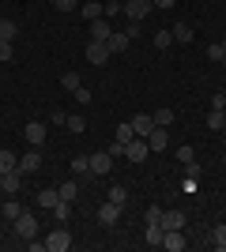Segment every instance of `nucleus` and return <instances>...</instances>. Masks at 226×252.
I'll list each match as a JSON object with an SVG mask.
<instances>
[{
    "label": "nucleus",
    "instance_id": "obj_17",
    "mask_svg": "<svg viewBox=\"0 0 226 252\" xmlns=\"http://www.w3.org/2000/svg\"><path fill=\"white\" fill-rule=\"evenodd\" d=\"M162 237H166V230H162L159 222H151L147 230H143V245H151V249H159V245H162Z\"/></svg>",
    "mask_w": 226,
    "mask_h": 252
},
{
    "label": "nucleus",
    "instance_id": "obj_33",
    "mask_svg": "<svg viewBox=\"0 0 226 252\" xmlns=\"http://www.w3.org/2000/svg\"><path fill=\"white\" fill-rule=\"evenodd\" d=\"M155 125H159V128H170L173 125V109H159V113H155Z\"/></svg>",
    "mask_w": 226,
    "mask_h": 252
},
{
    "label": "nucleus",
    "instance_id": "obj_21",
    "mask_svg": "<svg viewBox=\"0 0 226 252\" xmlns=\"http://www.w3.org/2000/svg\"><path fill=\"white\" fill-rule=\"evenodd\" d=\"M207 128H211V132H223L226 128V109H211V113H207Z\"/></svg>",
    "mask_w": 226,
    "mask_h": 252
},
{
    "label": "nucleus",
    "instance_id": "obj_45",
    "mask_svg": "<svg viewBox=\"0 0 226 252\" xmlns=\"http://www.w3.org/2000/svg\"><path fill=\"white\" fill-rule=\"evenodd\" d=\"M219 45H223V49H226V38H223V42H219Z\"/></svg>",
    "mask_w": 226,
    "mask_h": 252
},
{
    "label": "nucleus",
    "instance_id": "obj_37",
    "mask_svg": "<svg viewBox=\"0 0 226 252\" xmlns=\"http://www.w3.org/2000/svg\"><path fill=\"white\" fill-rule=\"evenodd\" d=\"M173 155H177V162H193V158H196V151H193V147H177Z\"/></svg>",
    "mask_w": 226,
    "mask_h": 252
},
{
    "label": "nucleus",
    "instance_id": "obj_15",
    "mask_svg": "<svg viewBox=\"0 0 226 252\" xmlns=\"http://www.w3.org/2000/svg\"><path fill=\"white\" fill-rule=\"evenodd\" d=\"M19 169H23V173H38V169H42V155H38V151H23Z\"/></svg>",
    "mask_w": 226,
    "mask_h": 252
},
{
    "label": "nucleus",
    "instance_id": "obj_38",
    "mask_svg": "<svg viewBox=\"0 0 226 252\" xmlns=\"http://www.w3.org/2000/svg\"><path fill=\"white\" fill-rule=\"evenodd\" d=\"M143 219H147V226H151V222H159L162 219V207H147V211H143Z\"/></svg>",
    "mask_w": 226,
    "mask_h": 252
},
{
    "label": "nucleus",
    "instance_id": "obj_26",
    "mask_svg": "<svg viewBox=\"0 0 226 252\" xmlns=\"http://www.w3.org/2000/svg\"><path fill=\"white\" fill-rule=\"evenodd\" d=\"M173 38H177V42H181V45H189V42H193V27H189V23H177V27H173Z\"/></svg>",
    "mask_w": 226,
    "mask_h": 252
},
{
    "label": "nucleus",
    "instance_id": "obj_5",
    "mask_svg": "<svg viewBox=\"0 0 226 252\" xmlns=\"http://www.w3.org/2000/svg\"><path fill=\"white\" fill-rule=\"evenodd\" d=\"M65 249H72V233L68 230H53L45 237V252H65Z\"/></svg>",
    "mask_w": 226,
    "mask_h": 252
},
{
    "label": "nucleus",
    "instance_id": "obj_31",
    "mask_svg": "<svg viewBox=\"0 0 226 252\" xmlns=\"http://www.w3.org/2000/svg\"><path fill=\"white\" fill-rule=\"evenodd\" d=\"M0 211H4V219H8V222H15V219H19V215H23V207H19V203H15V200H8V203H4V207H0Z\"/></svg>",
    "mask_w": 226,
    "mask_h": 252
},
{
    "label": "nucleus",
    "instance_id": "obj_30",
    "mask_svg": "<svg viewBox=\"0 0 226 252\" xmlns=\"http://www.w3.org/2000/svg\"><path fill=\"white\" fill-rule=\"evenodd\" d=\"M72 169H75V173H91V155H75L72 158Z\"/></svg>",
    "mask_w": 226,
    "mask_h": 252
},
{
    "label": "nucleus",
    "instance_id": "obj_46",
    "mask_svg": "<svg viewBox=\"0 0 226 252\" xmlns=\"http://www.w3.org/2000/svg\"><path fill=\"white\" fill-rule=\"evenodd\" d=\"M113 4H125V0H113Z\"/></svg>",
    "mask_w": 226,
    "mask_h": 252
},
{
    "label": "nucleus",
    "instance_id": "obj_2",
    "mask_svg": "<svg viewBox=\"0 0 226 252\" xmlns=\"http://www.w3.org/2000/svg\"><path fill=\"white\" fill-rule=\"evenodd\" d=\"M45 136H49V128H45L42 121H27V125H23V139H27L31 147H42Z\"/></svg>",
    "mask_w": 226,
    "mask_h": 252
},
{
    "label": "nucleus",
    "instance_id": "obj_32",
    "mask_svg": "<svg viewBox=\"0 0 226 252\" xmlns=\"http://www.w3.org/2000/svg\"><path fill=\"white\" fill-rule=\"evenodd\" d=\"M75 196H79V185H75V181H65V185H61V200H75Z\"/></svg>",
    "mask_w": 226,
    "mask_h": 252
},
{
    "label": "nucleus",
    "instance_id": "obj_24",
    "mask_svg": "<svg viewBox=\"0 0 226 252\" xmlns=\"http://www.w3.org/2000/svg\"><path fill=\"white\" fill-rule=\"evenodd\" d=\"M53 219H61V222L72 219V200H57L53 203Z\"/></svg>",
    "mask_w": 226,
    "mask_h": 252
},
{
    "label": "nucleus",
    "instance_id": "obj_47",
    "mask_svg": "<svg viewBox=\"0 0 226 252\" xmlns=\"http://www.w3.org/2000/svg\"><path fill=\"white\" fill-rule=\"evenodd\" d=\"M223 68H226V57H223Z\"/></svg>",
    "mask_w": 226,
    "mask_h": 252
},
{
    "label": "nucleus",
    "instance_id": "obj_10",
    "mask_svg": "<svg viewBox=\"0 0 226 252\" xmlns=\"http://www.w3.org/2000/svg\"><path fill=\"white\" fill-rule=\"evenodd\" d=\"M132 132H136L140 139H147L151 132H155V117H147V113H136V117H132Z\"/></svg>",
    "mask_w": 226,
    "mask_h": 252
},
{
    "label": "nucleus",
    "instance_id": "obj_7",
    "mask_svg": "<svg viewBox=\"0 0 226 252\" xmlns=\"http://www.w3.org/2000/svg\"><path fill=\"white\" fill-rule=\"evenodd\" d=\"M117 219H121V203L106 200L102 207H98V222H102V226H117Z\"/></svg>",
    "mask_w": 226,
    "mask_h": 252
},
{
    "label": "nucleus",
    "instance_id": "obj_1",
    "mask_svg": "<svg viewBox=\"0 0 226 252\" xmlns=\"http://www.w3.org/2000/svg\"><path fill=\"white\" fill-rule=\"evenodd\" d=\"M121 11H125V19H129V23H143L151 11H155V4H151V0H125Z\"/></svg>",
    "mask_w": 226,
    "mask_h": 252
},
{
    "label": "nucleus",
    "instance_id": "obj_16",
    "mask_svg": "<svg viewBox=\"0 0 226 252\" xmlns=\"http://www.w3.org/2000/svg\"><path fill=\"white\" fill-rule=\"evenodd\" d=\"M106 45H109V53H125V49L132 45V38H129L125 31H113V34L106 38Z\"/></svg>",
    "mask_w": 226,
    "mask_h": 252
},
{
    "label": "nucleus",
    "instance_id": "obj_44",
    "mask_svg": "<svg viewBox=\"0 0 226 252\" xmlns=\"http://www.w3.org/2000/svg\"><path fill=\"white\" fill-rule=\"evenodd\" d=\"M151 4H155V8H173L177 0H151Z\"/></svg>",
    "mask_w": 226,
    "mask_h": 252
},
{
    "label": "nucleus",
    "instance_id": "obj_39",
    "mask_svg": "<svg viewBox=\"0 0 226 252\" xmlns=\"http://www.w3.org/2000/svg\"><path fill=\"white\" fill-rule=\"evenodd\" d=\"M211 109H226V94H223V91H215V94H211Z\"/></svg>",
    "mask_w": 226,
    "mask_h": 252
},
{
    "label": "nucleus",
    "instance_id": "obj_3",
    "mask_svg": "<svg viewBox=\"0 0 226 252\" xmlns=\"http://www.w3.org/2000/svg\"><path fill=\"white\" fill-rule=\"evenodd\" d=\"M11 226H15V233H19L23 241H31V237H38V219H34L31 211H23L19 219L11 222Z\"/></svg>",
    "mask_w": 226,
    "mask_h": 252
},
{
    "label": "nucleus",
    "instance_id": "obj_27",
    "mask_svg": "<svg viewBox=\"0 0 226 252\" xmlns=\"http://www.w3.org/2000/svg\"><path fill=\"white\" fill-rule=\"evenodd\" d=\"M61 87H65V91H72V94H75V91L83 87V79H79V75H75V72H65V75H61Z\"/></svg>",
    "mask_w": 226,
    "mask_h": 252
},
{
    "label": "nucleus",
    "instance_id": "obj_8",
    "mask_svg": "<svg viewBox=\"0 0 226 252\" xmlns=\"http://www.w3.org/2000/svg\"><path fill=\"white\" fill-rule=\"evenodd\" d=\"M113 53H109V45L106 42H87V61L91 64H106Z\"/></svg>",
    "mask_w": 226,
    "mask_h": 252
},
{
    "label": "nucleus",
    "instance_id": "obj_35",
    "mask_svg": "<svg viewBox=\"0 0 226 252\" xmlns=\"http://www.w3.org/2000/svg\"><path fill=\"white\" fill-rule=\"evenodd\" d=\"M170 42H173L170 31H159V34H155V49H170Z\"/></svg>",
    "mask_w": 226,
    "mask_h": 252
},
{
    "label": "nucleus",
    "instance_id": "obj_42",
    "mask_svg": "<svg viewBox=\"0 0 226 252\" xmlns=\"http://www.w3.org/2000/svg\"><path fill=\"white\" fill-rule=\"evenodd\" d=\"M75 102L87 105V102H91V91H87V87H79V91H75Z\"/></svg>",
    "mask_w": 226,
    "mask_h": 252
},
{
    "label": "nucleus",
    "instance_id": "obj_9",
    "mask_svg": "<svg viewBox=\"0 0 226 252\" xmlns=\"http://www.w3.org/2000/svg\"><path fill=\"white\" fill-rule=\"evenodd\" d=\"M147 155H151V147H147V139H140V136H136L129 147H125V158H129V162H143Z\"/></svg>",
    "mask_w": 226,
    "mask_h": 252
},
{
    "label": "nucleus",
    "instance_id": "obj_6",
    "mask_svg": "<svg viewBox=\"0 0 226 252\" xmlns=\"http://www.w3.org/2000/svg\"><path fill=\"white\" fill-rule=\"evenodd\" d=\"M19 189H23V169L15 166V169H8V173H4V181H0V192H4V196H15Z\"/></svg>",
    "mask_w": 226,
    "mask_h": 252
},
{
    "label": "nucleus",
    "instance_id": "obj_48",
    "mask_svg": "<svg viewBox=\"0 0 226 252\" xmlns=\"http://www.w3.org/2000/svg\"><path fill=\"white\" fill-rule=\"evenodd\" d=\"M0 181H4V173H0Z\"/></svg>",
    "mask_w": 226,
    "mask_h": 252
},
{
    "label": "nucleus",
    "instance_id": "obj_18",
    "mask_svg": "<svg viewBox=\"0 0 226 252\" xmlns=\"http://www.w3.org/2000/svg\"><path fill=\"white\" fill-rule=\"evenodd\" d=\"M132 139H136V132H132V121H121V125H117V139H113V143H121V147H129Z\"/></svg>",
    "mask_w": 226,
    "mask_h": 252
},
{
    "label": "nucleus",
    "instance_id": "obj_29",
    "mask_svg": "<svg viewBox=\"0 0 226 252\" xmlns=\"http://www.w3.org/2000/svg\"><path fill=\"white\" fill-rule=\"evenodd\" d=\"M19 166V158L11 155V151H0V173H8V169H15Z\"/></svg>",
    "mask_w": 226,
    "mask_h": 252
},
{
    "label": "nucleus",
    "instance_id": "obj_40",
    "mask_svg": "<svg viewBox=\"0 0 226 252\" xmlns=\"http://www.w3.org/2000/svg\"><path fill=\"white\" fill-rule=\"evenodd\" d=\"M75 4H79V0H53V8H57V11H72Z\"/></svg>",
    "mask_w": 226,
    "mask_h": 252
},
{
    "label": "nucleus",
    "instance_id": "obj_28",
    "mask_svg": "<svg viewBox=\"0 0 226 252\" xmlns=\"http://www.w3.org/2000/svg\"><path fill=\"white\" fill-rule=\"evenodd\" d=\"M109 200L125 207V200H129V189H125V185H109Z\"/></svg>",
    "mask_w": 226,
    "mask_h": 252
},
{
    "label": "nucleus",
    "instance_id": "obj_20",
    "mask_svg": "<svg viewBox=\"0 0 226 252\" xmlns=\"http://www.w3.org/2000/svg\"><path fill=\"white\" fill-rule=\"evenodd\" d=\"M57 200H61V189H42V192H38V207H49V211H53Z\"/></svg>",
    "mask_w": 226,
    "mask_h": 252
},
{
    "label": "nucleus",
    "instance_id": "obj_22",
    "mask_svg": "<svg viewBox=\"0 0 226 252\" xmlns=\"http://www.w3.org/2000/svg\"><path fill=\"white\" fill-rule=\"evenodd\" d=\"M106 15V4H95V0H83V19H102Z\"/></svg>",
    "mask_w": 226,
    "mask_h": 252
},
{
    "label": "nucleus",
    "instance_id": "obj_19",
    "mask_svg": "<svg viewBox=\"0 0 226 252\" xmlns=\"http://www.w3.org/2000/svg\"><path fill=\"white\" fill-rule=\"evenodd\" d=\"M207 245L219 249V252H226V226H215V230L207 233Z\"/></svg>",
    "mask_w": 226,
    "mask_h": 252
},
{
    "label": "nucleus",
    "instance_id": "obj_34",
    "mask_svg": "<svg viewBox=\"0 0 226 252\" xmlns=\"http://www.w3.org/2000/svg\"><path fill=\"white\" fill-rule=\"evenodd\" d=\"M65 128H68V132H75V136H79V132H83V128H87V121H83V117H68V121H65Z\"/></svg>",
    "mask_w": 226,
    "mask_h": 252
},
{
    "label": "nucleus",
    "instance_id": "obj_13",
    "mask_svg": "<svg viewBox=\"0 0 226 252\" xmlns=\"http://www.w3.org/2000/svg\"><path fill=\"white\" fill-rule=\"evenodd\" d=\"M109 34H113V27L106 23V15H102V19H91V42H106Z\"/></svg>",
    "mask_w": 226,
    "mask_h": 252
},
{
    "label": "nucleus",
    "instance_id": "obj_43",
    "mask_svg": "<svg viewBox=\"0 0 226 252\" xmlns=\"http://www.w3.org/2000/svg\"><path fill=\"white\" fill-rule=\"evenodd\" d=\"M27 249H31V252H45V241H34V237H31V241H27Z\"/></svg>",
    "mask_w": 226,
    "mask_h": 252
},
{
    "label": "nucleus",
    "instance_id": "obj_23",
    "mask_svg": "<svg viewBox=\"0 0 226 252\" xmlns=\"http://www.w3.org/2000/svg\"><path fill=\"white\" fill-rule=\"evenodd\" d=\"M200 173H204V166H200L196 158H193V162H185V181H189V189H193L196 181H200Z\"/></svg>",
    "mask_w": 226,
    "mask_h": 252
},
{
    "label": "nucleus",
    "instance_id": "obj_14",
    "mask_svg": "<svg viewBox=\"0 0 226 252\" xmlns=\"http://www.w3.org/2000/svg\"><path fill=\"white\" fill-rule=\"evenodd\" d=\"M147 147H151V151H166V147H170V132L155 125V132L147 136Z\"/></svg>",
    "mask_w": 226,
    "mask_h": 252
},
{
    "label": "nucleus",
    "instance_id": "obj_4",
    "mask_svg": "<svg viewBox=\"0 0 226 252\" xmlns=\"http://www.w3.org/2000/svg\"><path fill=\"white\" fill-rule=\"evenodd\" d=\"M109 169H113V155H109V151H95V155H91V173H95V177H106Z\"/></svg>",
    "mask_w": 226,
    "mask_h": 252
},
{
    "label": "nucleus",
    "instance_id": "obj_12",
    "mask_svg": "<svg viewBox=\"0 0 226 252\" xmlns=\"http://www.w3.org/2000/svg\"><path fill=\"white\" fill-rule=\"evenodd\" d=\"M159 226L162 230H185V211H162Z\"/></svg>",
    "mask_w": 226,
    "mask_h": 252
},
{
    "label": "nucleus",
    "instance_id": "obj_11",
    "mask_svg": "<svg viewBox=\"0 0 226 252\" xmlns=\"http://www.w3.org/2000/svg\"><path fill=\"white\" fill-rule=\"evenodd\" d=\"M185 245H189L185 230H166V237H162V249H170V252H181Z\"/></svg>",
    "mask_w": 226,
    "mask_h": 252
},
{
    "label": "nucleus",
    "instance_id": "obj_25",
    "mask_svg": "<svg viewBox=\"0 0 226 252\" xmlns=\"http://www.w3.org/2000/svg\"><path fill=\"white\" fill-rule=\"evenodd\" d=\"M15 34H19V27L11 19H0V42H15Z\"/></svg>",
    "mask_w": 226,
    "mask_h": 252
},
{
    "label": "nucleus",
    "instance_id": "obj_36",
    "mask_svg": "<svg viewBox=\"0 0 226 252\" xmlns=\"http://www.w3.org/2000/svg\"><path fill=\"white\" fill-rule=\"evenodd\" d=\"M223 57H226V49H223V45H207V61H223Z\"/></svg>",
    "mask_w": 226,
    "mask_h": 252
},
{
    "label": "nucleus",
    "instance_id": "obj_41",
    "mask_svg": "<svg viewBox=\"0 0 226 252\" xmlns=\"http://www.w3.org/2000/svg\"><path fill=\"white\" fill-rule=\"evenodd\" d=\"M15 57V49H11V42H0V61H11Z\"/></svg>",
    "mask_w": 226,
    "mask_h": 252
}]
</instances>
